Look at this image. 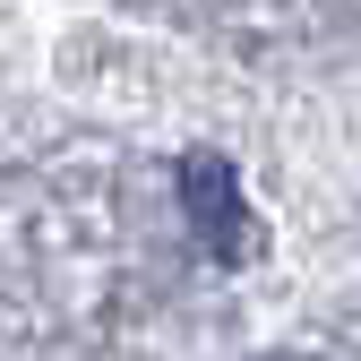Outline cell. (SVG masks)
I'll return each instance as SVG.
<instances>
[{
	"label": "cell",
	"instance_id": "1",
	"mask_svg": "<svg viewBox=\"0 0 361 361\" xmlns=\"http://www.w3.org/2000/svg\"><path fill=\"white\" fill-rule=\"evenodd\" d=\"M180 198H190V233H198V250L215 258V267H233V258H250V215H241V180H233V164L224 155H180Z\"/></svg>",
	"mask_w": 361,
	"mask_h": 361
}]
</instances>
